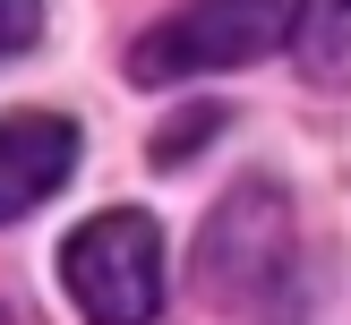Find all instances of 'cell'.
I'll list each match as a JSON object with an SVG mask.
<instances>
[{"label":"cell","mask_w":351,"mask_h":325,"mask_svg":"<svg viewBox=\"0 0 351 325\" xmlns=\"http://www.w3.org/2000/svg\"><path fill=\"white\" fill-rule=\"evenodd\" d=\"M197 283L232 317H283L291 283H300V231H291V197L274 180H240L232 197L206 214L197 239Z\"/></svg>","instance_id":"6da1fadb"},{"label":"cell","mask_w":351,"mask_h":325,"mask_svg":"<svg viewBox=\"0 0 351 325\" xmlns=\"http://www.w3.org/2000/svg\"><path fill=\"white\" fill-rule=\"evenodd\" d=\"M60 291L77 300L86 325H154L163 317V231L146 205L77 222L60 248Z\"/></svg>","instance_id":"7a4b0ae2"},{"label":"cell","mask_w":351,"mask_h":325,"mask_svg":"<svg viewBox=\"0 0 351 325\" xmlns=\"http://www.w3.org/2000/svg\"><path fill=\"white\" fill-rule=\"evenodd\" d=\"M291 26H300V0H189L180 17L137 34L129 77L137 86H189V77H215V68H249L274 43H291Z\"/></svg>","instance_id":"3957f363"},{"label":"cell","mask_w":351,"mask_h":325,"mask_svg":"<svg viewBox=\"0 0 351 325\" xmlns=\"http://www.w3.org/2000/svg\"><path fill=\"white\" fill-rule=\"evenodd\" d=\"M77 171V120L60 112H0V222L34 214L43 197H60Z\"/></svg>","instance_id":"277c9868"},{"label":"cell","mask_w":351,"mask_h":325,"mask_svg":"<svg viewBox=\"0 0 351 325\" xmlns=\"http://www.w3.org/2000/svg\"><path fill=\"white\" fill-rule=\"evenodd\" d=\"M291 60L308 86H351V0H300Z\"/></svg>","instance_id":"5b68a950"},{"label":"cell","mask_w":351,"mask_h":325,"mask_svg":"<svg viewBox=\"0 0 351 325\" xmlns=\"http://www.w3.org/2000/svg\"><path fill=\"white\" fill-rule=\"evenodd\" d=\"M34 34H43V0H0V60H17Z\"/></svg>","instance_id":"8992f818"},{"label":"cell","mask_w":351,"mask_h":325,"mask_svg":"<svg viewBox=\"0 0 351 325\" xmlns=\"http://www.w3.org/2000/svg\"><path fill=\"white\" fill-rule=\"evenodd\" d=\"M0 325H17V317H0Z\"/></svg>","instance_id":"52a82bcc"}]
</instances>
